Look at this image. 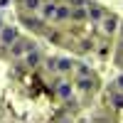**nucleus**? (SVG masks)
Here are the masks:
<instances>
[{
	"mask_svg": "<svg viewBox=\"0 0 123 123\" xmlns=\"http://www.w3.org/2000/svg\"><path fill=\"white\" fill-rule=\"evenodd\" d=\"M76 74H79V76H91V67H89V64H79Z\"/></svg>",
	"mask_w": 123,
	"mask_h": 123,
	"instance_id": "nucleus-14",
	"label": "nucleus"
},
{
	"mask_svg": "<svg viewBox=\"0 0 123 123\" xmlns=\"http://www.w3.org/2000/svg\"><path fill=\"white\" fill-rule=\"evenodd\" d=\"M71 59H57V71H71Z\"/></svg>",
	"mask_w": 123,
	"mask_h": 123,
	"instance_id": "nucleus-12",
	"label": "nucleus"
},
{
	"mask_svg": "<svg viewBox=\"0 0 123 123\" xmlns=\"http://www.w3.org/2000/svg\"><path fill=\"white\" fill-rule=\"evenodd\" d=\"M101 30H104V35H111L116 30V17H106L104 15V20H101Z\"/></svg>",
	"mask_w": 123,
	"mask_h": 123,
	"instance_id": "nucleus-8",
	"label": "nucleus"
},
{
	"mask_svg": "<svg viewBox=\"0 0 123 123\" xmlns=\"http://www.w3.org/2000/svg\"><path fill=\"white\" fill-rule=\"evenodd\" d=\"M69 15H71V7H69V5H57V12H54V20H57V22L69 20Z\"/></svg>",
	"mask_w": 123,
	"mask_h": 123,
	"instance_id": "nucleus-7",
	"label": "nucleus"
},
{
	"mask_svg": "<svg viewBox=\"0 0 123 123\" xmlns=\"http://www.w3.org/2000/svg\"><path fill=\"white\" fill-rule=\"evenodd\" d=\"M108 91H123V74L113 81V84H111V89H108Z\"/></svg>",
	"mask_w": 123,
	"mask_h": 123,
	"instance_id": "nucleus-15",
	"label": "nucleus"
},
{
	"mask_svg": "<svg viewBox=\"0 0 123 123\" xmlns=\"http://www.w3.org/2000/svg\"><path fill=\"white\" fill-rule=\"evenodd\" d=\"M86 17H89V20H94V22L98 25L101 20H104V10L96 7V5H89V7H86Z\"/></svg>",
	"mask_w": 123,
	"mask_h": 123,
	"instance_id": "nucleus-5",
	"label": "nucleus"
},
{
	"mask_svg": "<svg viewBox=\"0 0 123 123\" xmlns=\"http://www.w3.org/2000/svg\"><path fill=\"white\" fill-rule=\"evenodd\" d=\"M22 57H25V64H27V67H35L37 62H39V52H37V47H35V49H30V52H25Z\"/></svg>",
	"mask_w": 123,
	"mask_h": 123,
	"instance_id": "nucleus-9",
	"label": "nucleus"
},
{
	"mask_svg": "<svg viewBox=\"0 0 123 123\" xmlns=\"http://www.w3.org/2000/svg\"><path fill=\"white\" fill-rule=\"evenodd\" d=\"M0 27H3V25H0Z\"/></svg>",
	"mask_w": 123,
	"mask_h": 123,
	"instance_id": "nucleus-16",
	"label": "nucleus"
},
{
	"mask_svg": "<svg viewBox=\"0 0 123 123\" xmlns=\"http://www.w3.org/2000/svg\"><path fill=\"white\" fill-rule=\"evenodd\" d=\"M37 44L35 42H30V39H15V42H12V49H10V52H12V57H22L25 52H30V49H35Z\"/></svg>",
	"mask_w": 123,
	"mask_h": 123,
	"instance_id": "nucleus-2",
	"label": "nucleus"
},
{
	"mask_svg": "<svg viewBox=\"0 0 123 123\" xmlns=\"http://www.w3.org/2000/svg\"><path fill=\"white\" fill-rule=\"evenodd\" d=\"M17 39V27H0V44L10 47Z\"/></svg>",
	"mask_w": 123,
	"mask_h": 123,
	"instance_id": "nucleus-3",
	"label": "nucleus"
},
{
	"mask_svg": "<svg viewBox=\"0 0 123 123\" xmlns=\"http://www.w3.org/2000/svg\"><path fill=\"white\" fill-rule=\"evenodd\" d=\"M54 12H57V3H54V0L39 3V7H37V17H39V22H52V20H54Z\"/></svg>",
	"mask_w": 123,
	"mask_h": 123,
	"instance_id": "nucleus-1",
	"label": "nucleus"
},
{
	"mask_svg": "<svg viewBox=\"0 0 123 123\" xmlns=\"http://www.w3.org/2000/svg\"><path fill=\"white\" fill-rule=\"evenodd\" d=\"M69 17H71V20H76V22H79V20H84V17H86V7H74Z\"/></svg>",
	"mask_w": 123,
	"mask_h": 123,
	"instance_id": "nucleus-13",
	"label": "nucleus"
},
{
	"mask_svg": "<svg viewBox=\"0 0 123 123\" xmlns=\"http://www.w3.org/2000/svg\"><path fill=\"white\" fill-rule=\"evenodd\" d=\"M57 96L64 98V101L71 98V84H69V81H59V84H57Z\"/></svg>",
	"mask_w": 123,
	"mask_h": 123,
	"instance_id": "nucleus-4",
	"label": "nucleus"
},
{
	"mask_svg": "<svg viewBox=\"0 0 123 123\" xmlns=\"http://www.w3.org/2000/svg\"><path fill=\"white\" fill-rule=\"evenodd\" d=\"M76 86H79L81 91H91V89H94V81H91L89 76H79V79H76Z\"/></svg>",
	"mask_w": 123,
	"mask_h": 123,
	"instance_id": "nucleus-10",
	"label": "nucleus"
},
{
	"mask_svg": "<svg viewBox=\"0 0 123 123\" xmlns=\"http://www.w3.org/2000/svg\"><path fill=\"white\" fill-rule=\"evenodd\" d=\"M39 3H42V0H20V5H22V7L27 10V12H37Z\"/></svg>",
	"mask_w": 123,
	"mask_h": 123,
	"instance_id": "nucleus-11",
	"label": "nucleus"
},
{
	"mask_svg": "<svg viewBox=\"0 0 123 123\" xmlns=\"http://www.w3.org/2000/svg\"><path fill=\"white\" fill-rule=\"evenodd\" d=\"M108 101L116 111H121L123 108V91H108Z\"/></svg>",
	"mask_w": 123,
	"mask_h": 123,
	"instance_id": "nucleus-6",
	"label": "nucleus"
}]
</instances>
